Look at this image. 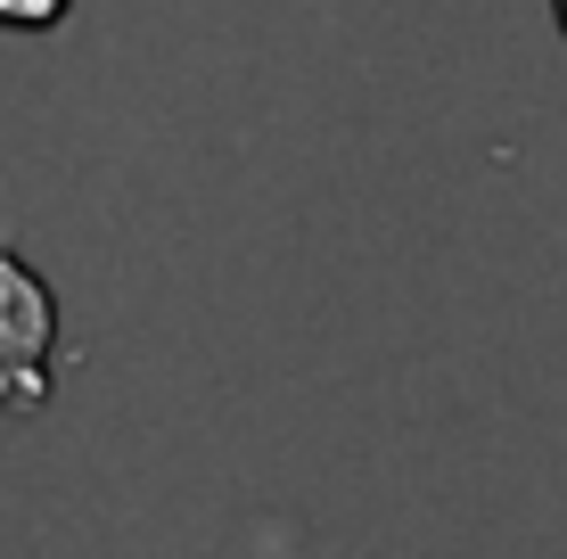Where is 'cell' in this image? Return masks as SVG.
Masks as SVG:
<instances>
[{
    "label": "cell",
    "mask_w": 567,
    "mask_h": 559,
    "mask_svg": "<svg viewBox=\"0 0 567 559\" xmlns=\"http://www.w3.org/2000/svg\"><path fill=\"white\" fill-rule=\"evenodd\" d=\"M58 362V288L0 239V412H42Z\"/></svg>",
    "instance_id": "6da1fadb"
},
{
    "label": "cell",
    "mask_w": 567,
    "mask_h": 559,
    "mask_svg": "<svg viewBox=\"0 0 567 559\" xmlns=\"http://www.w3.org/2000/svg\"><path fill=\"white\" fill-rule=\"evenodd\" d=\"M66 9L74 0H0V33H50L66 25Z\"/></svg>",
    "instance_id": "7a4b0ae2"
},
{
    "label": "cell",
    "mask_w": 567,
    "mask_h": 559,
    "mask_svg": "<svg viewBox=\"0 0 567 559\" xmlns=\"http://www.w3.org/2000/svg\"><path fill=\"white\" fill-rule=\"evenodd\" d=\"M551 17H559V42H567V0H551Z\"/></svg>",
    "instance_id": "3957f363"
}]
</instances>
